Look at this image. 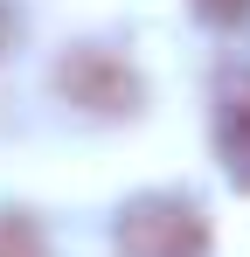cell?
Segmentation results:
<instances>
[{"label": "cell", "mask_w": 250, "mask_h": 257, "mask_svg": "<svg viewBox=\"0 0 250 257\" xmlns=\"http://www.w3.org/2000/svg\"><path fill=\"white\" fill-rule=\"evenodd\" d=\"M118 257H208V222L195 202L146 195L118 215Z\"/></svg>", "instance_id": "obj_1"}, {"label": "cell", "mask_w": 250, "mask_h": 257, "mask_svg": "<svg viewBox=\"0 0 250 257\" xmlns=\"http://www.w3.org/2000/svg\"><path fill=\"white\" fill-rule=\"evenodd\" d=\"M56 84L70 90V97H83V104H97V111H125V104L139 97L132 70L111 63V56H97V49H83L77 63H63V70H56Z\"/></svg>", "instance_id": "obj_2"}, {"label": "cell", "mask_w": 250, "mask_h": 257, "mask_svg": "<svg viewBox=\"0 0 250 257\" xmlns=\"http://www.w3.org/2000/svg\"><path fill=\"white\" fill-rule=\"evenodd\" d=\"M222 153H229V174L250 181V77L229 90V104H222Z\"/></svg>", "instance_id": "obj_3"}, {"label": "cell", "mask_w": 250, "mask_h": 257, "mask_svg": "<svg viewBox=\"0 0 250 257\" xmlns=\"http://www.w3.org/2000/svg\"><path fill=\"white\" fill-rule=\"evenodd\" d=\"M0 257H42V229L28 215H0Z\"/></svg>", "instance_id": "obj_4"}, {"label": "cell", "mask_w": 250, "mask_h": 257, "mask_svg": "<svg viewBox=\"0 0 250 257\" xmlns=\"http://www.w3.org/2000/svg\"><path fill=\"white\" fill-rule=\"evenodd\" d=\"M195 7H202V21H215V28H236L250 14V0H195Z\"/></svg>", "instance_id": "obj_5"}, {"label": "cell", "mask_w": 250, "mask_h": 257, "mask_svg": "<svg viewBox=\"0 0 250 257\" xmlns=\"http://www.w3.org/2000/svg\"><path fill=\"white\" fill-rule=\"evenodd\" d=\"M14 35H21V14H14V0H0V56L14 49Z\"/></svg>", "instance_id": "obj_6"}]
</instances>
